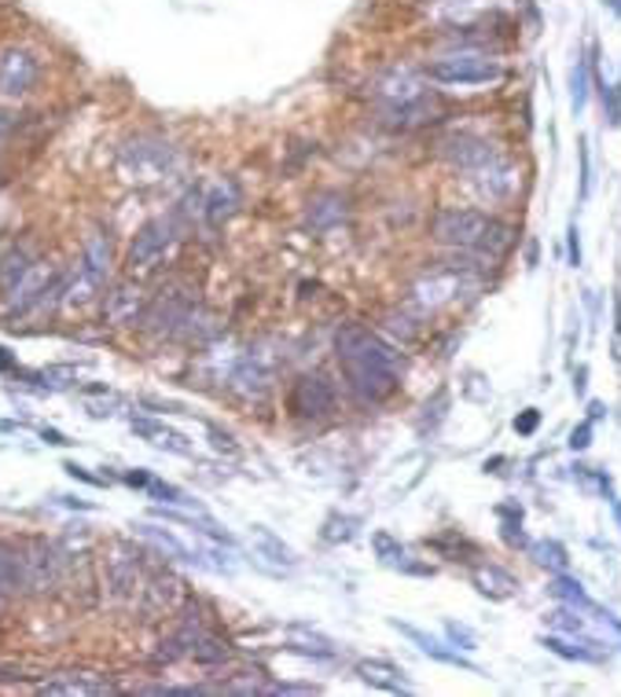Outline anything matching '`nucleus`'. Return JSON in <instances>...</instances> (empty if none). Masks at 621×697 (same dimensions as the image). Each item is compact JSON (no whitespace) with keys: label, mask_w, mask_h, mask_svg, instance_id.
<instances>
[{"label":"nucleus","mask_w":621,"mask_h":697,"mask_svg":"<svg viewBox=\"0 0 621 697\" xmlns=\"http://www.w3.org/2000/svg\"><path fill=\"white\" fill-rule=\"evenodd\" d=\"M464 287V279H460V271H456L452 265H445V268H435L430 276H424L413 287V301L419 305V309H441V305H449L456 294H460Z\"/></svg>","instance_id":"nucleus-13"},{"label":"nucleus","mask_w":621,"mask_h":697,"mask_svg":"<svg viewBox=\"0 0 621 697\" xmlns=\"http://www.w3.org/2000/svg\"><path fill=\"white\" fill-rule=\"evenodd\" d=\"M573 107H584V63L573 66Z\"/></svg>","instance_id":"nucleus-31"},{"label":"nucleus","mask_w":621,"mask_h":697,"mask_svg":"<svg viewBox=\"0 0 621 697\" xmlns=\"http://www.w3.org/2000/svg\"><path fill=\"white\" fill-rule=\"evenodd\" d=\"M279 360H284V357L273 352L268 341H262V346H254L251 352H243V357H240L236 375H232V386H236L243 397H262L265 389L276 382Z\"/></svg>","instance_id":"nucleus-7"},{"label":"nucleus","mask_w":621,"mask_h":697,"mask_svg":"<svg viewBox=\"0 0 621 697\" xmlns=\"http://www.w3.org/2000/svg\"><path fill=\"white\" fill-rule=\"evenodd\" d=\"M394 628L397 632H405L408 639H413L419 649H424L427 657H435V660H445V665H456V668H467V672H478L471 660L467 657H460V654H452V649H445V643H438V639H430V635H424V632H416V628H408V624H401V621H394Z\"/></svg>","instance_id":"nucleus-24"},{"label":"nucleus","mask_w":621,"mask_h":697,"mask_svg":"<svg viewBox=\"0 0 621 697\" xmlns=\"http://www.w3.org/2000/svg\"><path fill=\"white\" fill-rule=\"evenodd\" d=\"M11 129H16V117H11L8 111H0V140H4Z\"/></svg>","instance_id":"nucleus-39"},{"label":"nucleus","mask_w":621,"mask_h":697,"mask_svg":"<svg viewBox=\"0 0 621 697\" xmlns=\"http://www.w3.org/2000/svg\"><path fill=\"white\" fill-rule=\"evenodd\" d=\"M177 147L162 136H136L119 151V173L129 184H159L177 170Z\"/></svg>","instance_id":"nucleus-4"},{"label":"nucleus","mask_w":621,"mask_h":697,"mask_svg":"<svg viewBox=\"0 0 621 697\" xmlns=\"http://www.w3.org/2000/svg\"><path fill=\"white\" fill-rule=\"evenodd\" d=\"M335 357L343 363L346 382L357 400L379 404L397 389V357L383 338H375L368 327L343 324L335 335Z\"/></svg>","instance_id":"nucleus-1"},{"label":"nucleus","mask_w":621,"mask_h":697,"mask_svg":"<svg viewBox=\"0 0 621 697\" xmlns=\"http://www.w3.org/2000/svg\"><path fill=\"white\" fill-rule=\"evenodd\" d=\"M291 411L298 419H324L335 411V389L324 375H302L291 389Z\"/></svg>","instance_id":"nucleus-10"},{"label":"nucleus","mask_w":621,"mask_h":697,"mask_svg":"<svg viewBox=\"0 0 621 697\" xmlns=\"http://www.w3.org/2000/svg\"><path fill=\"white\" fill-rule=\"evenodd\" d=\"M537 419H541V416H537V411L530 408L522 419H515V430H519V433H533L537 430Z\"/></svg>","instance_id":"nucleus-34"},{"label":"nucleus","mask_w":621,"mask_h":697,"mask_svg":"<svg viewBox=\"0 0 621 697\" xmlns=\"http://www.w3.org/2000/svg\"><path fill=\"white\" fill-rule=\"evenodd\" d=\"M500 155L493 140L486 136H475V133H456L441 144V158L452 165V170H464V173H475L482 170L486 162H493Z\"/></svg>","instance_id":"nucleus-11"},{"label":"nucleus","mask_w":621,"mask_h":697,"mask_svg":"<svg viewBox=\"0 0 621 697\" xmlns=\"http://www.w3.org/2000/svg\"><path fill=\"white\" fill-rule=\"evenodd\" d=\"M371 547L375 554H379V562L383 565H390V570H405V573H419V576H430L427 565H416L413 558H408V551L397 543L394 536H386V533H375L371 536Z\"/></svg>","instance_id":"nucleus-21"},{"label":"nucleus","mask_w":621,"mask_h":697,"mask_svg":"<svg viewBox=\"0 0 621 697\" xmlns=\"http://www.w3.org/2000/svg\"><path fill=\"white\" fill-rule=\"evenodd\" d=\"M338 221H346V198L338 195V192H324V195H316L313 203H309L306 224H309L313 232H327V228H335Z\"/></svg>","instance_id":"nucleus-20"},{"label":"nucleus","mask_w":621,"mask_h":697,"mask_svg":"<svg viewBox=\"0 0 621 697\" xmlns=\"http://www.w3.org/2000/svg\"><path fill=\"white\" fill-rule=\"evenodd\" d=\"M475 184H478V192L489 195V198H508L515 195V187H519V173H515V165L508 158H493V162H486L482 170H475Z\"/></svg>","instance_id":"nucleus-15"},{"label":"nucleus","mask_w":621,"mask_h":697,"mask_svg":"<svg viewBox=\"0 0 621 697\" xmlns=\"http://www.w3.org/2000/svg\"><path fill=\"white\" fill-rule=\"evenodd\" d=\"M108 276H111V239L103 232H89L74 271H70V279H63V298L60 301L67 305V309L92 301V294L108 283Z\"/></svg>","instance_id":"nucleus-3"},{"label":"nucleus","mask_w":621,"mask_h":697,"mask_svg":"<svg viewBox=\"0 0 621 697\" xmlns=\"http://www.w3.org/2000/svg\"><path fill=\"white\" fill-rule=\"evenodd\" d=\"M210 437H214V448H217V452H236V444H232V437H228V433L210 430Z\"/></svg>","instance_id":"nucleus-37"},{"label":"nucleus","mask_w":621,"mask_h":697,"mask_svg":"<svg viewBox=\"0 0 621 697\" xmlns=\"http://www.w3.org/2000/svg\"><path fill=\"white\" fill-rule=\"evenodd\" d=\"M544 646H548V649H556V654H562V657H578V660H600V654H595V649H573L570 643H562V639H544Z\"/></svg>","instance_id":"nucleus-30"},{"label":"nucleus","mask_w":621,"mask_h":697,"mask_svg":"<svg viewBox=\"0 0 621 697\" xmlns=\"http://www.w3.org/2000/svg\"><path fill=\"white\" fill-rule=\"evenodd\" d=\"M38 74H41V66L30 49H19V44L4 49L0 52V100L27 96V92L38 85Z\"/></svg>","instance_id":"nucleus-8"},{"label":"nucleus","mask_w":621,"mask_h":697,"mask_svg":"<svg viewBox=\"0 0 621 697\" xmlns=\"http://www.w3.org/2000/svg\"><path fill=\"white\" fill-rule=\"evenodd\" d=\"M475 584L482 595H493V598H508L515 591V581L503 570H497V565H489V570H478L475 573Z\"/></svg>","instance_id":"nucleus-27"},{"label":"nucleus","mask_w":621,"mask_h":697,"mask_svg":"<svg viewBox=\"0 0 621 697\" xmlns=\"http://www.w3.org/2000/svg\"><path fill=\"white\" fill-rule=\"evenodd\" d=\"M533 558L541 562V565H548V570H556V573H562L567 570V551L559 547V543H552V540H541L533 547Z\"/></svg>","instance_id":"nucleus-28"},{"label":"nucleus","mask_w":621,"mask_h":697,"mask_svg":"<svg viewBox=\"0 0 621 697\" xmlns=\"http://www.w3.org/2000/svg\"><path fill=\"white\" fill-rule=\"evenodd\" d=\"M136 533L151 540L162 554H170V558H177V562H192L195 565V547H187L184 540H177L170 533V529H159V525H136Z\"/></svg>","instance_id":"nucleus-26"},{"label":"nucleus","mask_w":621,"mask_h":697,"mask_svg":"<svg viewBox=\"0 0 621 697\" xmlns=\"http://www.w3.org/2000/svg\"><path fill=\"white\" fill-rule=\"evenodd\" d=\"M430 235L441 246H456V250H489V254H503L511 246V228H503L500 221H493L482 209H460V206H445L430 221Z\"/></svg>","instance_id":"nucleus-2"},{"label":"nucleus","mask_w":621,"mask_h":697,"mask_svg":"<svg viewBox=\"0 0 621 697\" xmlns=\"http://www.w3.org/2000/svg\"><path fill=\"white\" fill-rule=\"evenodd\" d=\"M500 74L503 70L497 59L482 52H452L427 66V78L438 81V85H486V81H497Z\"/></svg>","instance_id":"nucleus-5"},{"label":"nucleus","mask_w":621,"mask_h":697,"mask_svg":"<svg viewBox=\"0 0 621 697\" xmlns=\"http://www.w3.org/2000/svg\"><path fill=\"white\" fill-rule=\"evenodd\" d=\"M181 581L177 576H170V573H155L151 581L140 587V595H144V613H147V621H159V617H166L170 609H177V602H181Z\"/></svg>","instance_id":"nucleus-14"},{"label":"nucleus","mask_w":621,"mask_h":697,"mask_svg":"<svg viewBox=\"0 0 621 697\" xmlns=\"http://www.w3.org/2000/svg\"><path fill=\"white\" fill-rule=\"evenodd\" d=\"M177 221L173 217H151L147 224H140V232L133 235V243H129L125 250V265L133 271H144V268H155L162 257L173 250V243H177Z\"/></svg>","instance_id":"nucleus-6"},{"label":"nucleus","mask_w":621,"mask_h":697,"mask_svg":"<svg viewBox=\"0 0 621 697\" xmlns=\"http://www.w3.org/2000/svg\"><path fill=\"white\" fill-rule=\"evenodd\" d=\"M11 368H16V357H11L4 346H0V371H11Z\"/></svg>","instance_id":"nucleus-40"},{"label":"nucleus","mask_w":621,"mask_h":697,"mask_svg":"<svg viewBox=\"0 0 621 697\" xmlns=\"http://www.w3.org/2000/svg\"><path fill=\"white\" fill-rule=\"evenodd\" d=\"M22 587H27V576H22L19 547L0 543V606H4L8 595H16V591H22Z\"/></svg>","instance_id":"nucleus-22"},{"label":"nucleus","mask_w":621,"mask_h":697,"mask_svg":"<svg viewBox=\"0 0 621 697\" xmlns=\"http://www.w3.org/2000/svg\"><path fill=\"white\" fill-rule=\"evenodd\" d=\"M449 635H452V639H460L464 649H475V635L467 628H460V624H449Z\"/></svg>","instance_id":"nucleus-36"},{"label":"nucleus","mask_w":621,"mask_h":697,"mask_svg":"<svg viewBox=\"0 0 621 697\" xmlns=\"http://www.w3.org/2000/svg\"><path fill=\"white\" fill-rule=\"evenodd\" d=\"M133 430H136L140 437H147V441L155 444V448H162V452H173V455H187V452H192V444H187L181 433L166 430V427H162V422L133 419Z\"/></svg>","instance_id":"nucleus-23"},{"label":"nucleus","mask_w":621,"mask_h":697,"mask_svg":"<svg viewBox=\"0 0 621 697\" xmlns=\"http://www.w3.org/2000/svg\"><path fill=\"white\" fill-rule=\"evenodd\" d=\"M243 206V192L236 181H217L210 192H203V214L210 224H225L240 214Z\"/></svg>","instance_id":"nucleus-17"},{"label":"nucleus","mask_w":621,"mask_h":697,"mask_svg":"<svg viewBox=\"0 0 621 697\" xmlns=\"http://www.w3.org/2000/svg\"><path fill=\"white\" fill-rule=\"evenodd\" d=\"M38 694H52V697H74V694H85V697H100V694H114V683L108 676H96V672H55L38 687Z\"/></svg>","instance_id":"nucleus-12"},{"label":"nucleus","mask_w":621,"mask_h":697,"mask_svg":"<svg viewBox=\"0 0 621 697\" xmlns=\"http://www.w3.org/2000/svg\"><path fill=\"white\" fill-rule=\"evenodd\" d=\"M19 430V422H4V419H0V433H16Z\"/></svg>","instance_id":"nucleus-41"},{"label":"nucleus","mask_w":621,"mask_h":697,"mask_svg":"<svg viewBox=\"0 0 621 697\" xmlns=\"http://www.w3.org/2000/svg\"><path fill=\"white\" fill-rule=\"evenodd\" d=\"M41 441H44V444H52V448H70V444H74L70 437H63L60 430H49V427L41 430Z\"/></svg>","instance_id":"nucleus-32"},{"label":"nucleus","mask_w":621,"mask_h":697,"mask_svg":"<svg viewBox=\"0 0 621 697\" xmlns=\"http://www.w3.org/2000/svg\"><path fill=\"white\" fill-rule=\"evenodd\" d=\"M357 676L368 683V687H379V690H390V694H408L413 687H408L405 672L386 665V660H360L357 665Z\"/></svg>","instance_id":"nucleus-19"},{"label":"nucleus","mask_w":621,"mask_h":697,"mask_svg":"<svg viewBox=\"0 0 621 697\" xmlns=\"http://www.w3.org/2000/svg\"><path fill=\"white\" fill-rule=\"evenodd\" d=\"M589 437H592V427L573 430V437H570V448H589Z\"/></svg>","instance_id":"nucleus-38"},{"label":"nucleus","mask_w":621,"mask_h":697,"mask_svg":"<svg viewBox=\"0 0 621 697\" xmlns=\"http://www.w3.org/2000/svg\"><path fill=\"white\" fill-rule=\"evenodd\" d=\"M556 595L562 598V602H570V606H584L589 609V598H584V591H581V584H573V581H556Z\"/></svg>","instance_id":"nucleus-29"},{"label":"nucleus","mask_w":621,"mask_h":697,"mask_svg":"<svg viewBox=\"0 0 621 697\" xmlns=\"http://www.w3.org/2000/svg\"><path fill=\"white\" fill-rule=\"evenodd\" d=\"M63 470L70 478H78V481H85V484H103V478H92L85 467H78V463H63Z\"/></svg>","instance_id":"nucleus-33"},{"label":"nucleus","mask_w":621,"mask_h":697,"mask_svg":"<svg viewBox=\"0 0 621 697\" xmlns=\"http://www.w3.org/2000/svg\"><path fill=\"white\" fill-rule=\"evenodd\" d=\"M140 309H144V298H140L136 283H119V287L108 290V301H103V320L114 327L136 324Z\"/></svg>","instance_id":"nucleus-16"},{"label":"nucleus","mask_w":621,"mask_h":697,"mask_svg":"<svg viewBox=\"0 0 621 697\" xmlns=\"http://www.w3.org/2000/svg\"><path fill=\"white\" fill-rule=\"evenodd\" d=\"M614 514H618V525H621V503L614 506Z\"/></svg>","instance_id":"nucleus-42"},{"label":"nucleus","mask_w":621,"mask_h":697,"mask_svg":"<svg viewBox=\"0 0 621 697\" xmlns=\"http://www.w3.org/2000/svg\"><path fill=\"white\" fill-rule=\"evenodd\" d=\"M125 484H133V489H147V484H151V474H147V470H129V474H125Z\"/></svg>","instance_id":"nucleus-35"},{"label":"nucleus","mask_w":621,"mask_h":697,"mask_svg":"<svg viewBox=\"0 0 621 697\" xmlns=\"http://www.w3.org/2000/svg\"><path fill=\"white\" fill-rule=\"evenodd\" d=\"M136 584H140V562H136V554L119 551L111 558V565H108V587H111V595L114 598L133 595Z\"/></svg>","instance_id":"nucleus-18"},{"label":"nucleus","mask_w":621,"mask_h":697,"mask_svg":"<svg viewBox=\"0 0 621 697\" xmlns=\"http://www.w3.org/2000/svg\"><path fill=\"white\" fill-rule=\"evenodd\" d=\"M22 558V576H27L30 591H49L60 581V551L49 540H27L19 547Z\"/></svg>","instance_id":"nucleus-9"},{"label":"nucleus","mask_w":621,"mask_h":697,"mask_svg":"<svg viewBox=\"0 0 621 697\" xmlns=\"http://www.w3.org/2000/svg\"><path fill=\"white\" fill-rule=\"evenodd\" d=\"M251 540H254V547H257V554H262V558L276 562V565H287V570H291V565H298L295 551H291L276 533H268L265 525H254L251 529Z\"/></svg>","instance_id":"nucleus-25"}]
</instances>
